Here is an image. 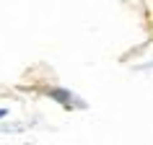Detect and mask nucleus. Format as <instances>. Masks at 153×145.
I'll return each mask as SVG.
<instances>
[{
    "instance_id": "1",
    "label": "nucleus",
    "mask_w": 153,
    "mask_h": 145,
    "mask_svg": "<svg viewBox=\"0 0 153 145\" xmlns=\"http://www.w3.org/2000/svg\"><path fill=\"white\" fill-rule=\"evenodd\" d=\"M47 96H52L55 101H60V104H62L65 109H70V106H73V96H70V91H62V88H49V91H47Z\"/></svg>"
},
{
    "instance_id": "2",
    "label": "nucleus",
    "mask_w": 153,
    "mask_h": 145,
    "mask_svg": "<svg viewBox=\"0 0 153 145\" xmlns=\"http://www.w3.org/2000/svg\"><path fill=\"white\" fill-rule=\"evenodd\" d=\"M5 114H8V112H5V109H0V119H3V117H5Z\"/></svg>"
}]
</instances>
